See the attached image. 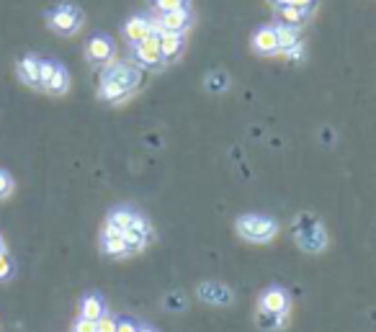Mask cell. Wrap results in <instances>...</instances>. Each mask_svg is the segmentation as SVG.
I'll list each match as a JSON object with an SVG mask.
<instances>
[{
	"label": "cell",
	"mask_w": 376,
	"mask_h": 332,
	"mask_svg": "<svg viewBox=\"0 0 376 332\" xmlns=\"http://www.w3.org/2000/svg\"><path fill=\"white\" fill-rule=\"evenodd\" d=\"M142 82H145V75L132 60H114L101 70L96 96L109 106H124L127 101L134 98V93L142 88Z\"/></svg>",
	"instance_id": "cell-1"
},
{
	"label": "cell",
	"mask_w": 376,
	"mask_h": 332,
	"mask_svg": "<svg viewBox=\"0 0 376 332\" xmlns=\"http://www.w3.org/2000/svg\"><path fill=\"white\" fill-rule=\"evenodd\" d=\"M42 18H44V26L62 39H73L85 28V10L73 0H57L52 6H46Z\"/></svg>",
	"instance_id": "cell-2"
},
{
	"label": "cell",
	"mask_w": 376,
	"mask_h": 332,
	"mask_svg": "<svg viewBox=\"0 0 376 332\" xmlns=\"http://www.w3.org/2000/svg\"><path fill=\"white\" fill-rule=\"evenodd\" d=\"M292 237L296 247L307 255H320V252L328 250L330 245V234H328V227L322 225L320 216H314L312 211H302V214L294 216L292 222Z\"/></svg>",
	"instance_id": "cell-3"
},
{
	"label": "cell",
	"mask_w": 376,
	"mask_h": 332,
	"mask_svg": "<svg viewBox=\"0 0 376 332\" xmlns=\"http://www.w3.org/2000/svg\"><path fill=\"white\" fill-rule=\"evenodd\" d=\"M281 232V227L276 219L263 214H242L235 219V234H238L242 243L250 245H268L274 243Z\"/></svg>",
	"instance_id": "cell-4"
},
{
	"label": "cell",
	"mask_w": 376,
	"mask_h": 332,
	"mask_svg": "<svg viewBox=\"0 0 376 332\" xmlns=\"http://www.w3.org/2000/svg\"><path fill=\"white\" fill-rule=\"evenodd\" d=\"M73 88L70 70L55 57H42V93L52 98H62Z\"/></svg>",
	"instance_id": "cell-5"
},
{
	"label": "cell",
	"mask_w": 376,
	"mask_h": 332,
	"mask_svg": "<svg viewBox=\"0 0 376 332\" xmlns=\"http://www.w3.org/2000/svg\"><path fill=\"white\" fill-rule=\"evenodd\" d=\"M83 57L85 62L96 67V70H103L106 64H111L116 60V44H114V39L109 34H103V31H96L85 39L83 44Z\"/></svg>",
	"instance_id": "cell-6"
},
{
	"label": "cell",
	"mask_w": 376,
	"mask_h": 332,
	"mask_svg": "<svg viewBox=\"0 0 376 332\" xmlns=\"http://www.w3.org/2000/svg\"><path fill=\"white\" fill-rule=\"evenodd\" d=\"M155 34H178L188 36L196 26V13L193 8H181V10H168V13H155Z\"/></svg>",
	"instance_id": "cell-7"
},
{
	"label": "cell",
	"mask_w": 376,
	"mask_h": 332,
	"mask_svg": "<svg viewBox=\"0 0 376 332\" xmlns=\"http://www.w3.org/2000/svg\"><path fill=\"white\" fill-rule=\"evenodd\" d=\"M129 54H132V62L137 64L139 70L160 72L163 67H168L165 60H163V52H160V44H157V36H147L139 44H132Z\"/></svg>",
	"instance_id": "cell-8"
},
{
	"label": "cell",
	"mask_w": 376,
	"mask_h": 332,
	"mask_svg": "<svg viewBox=\"0 0 376 332\" xmlns=\"http://www.w3.org/2000/svg\"><path fill=\"white\" fill-rule=\"evenodd\" d=\"M16 80L28 90L42 93V57L37 52H24L13 64Z\"/></svg>",
	"instance_id": "cell-9"
},
{
	"label": "cell",
	"mask_w": 376,
	"mask_h": 332,
	"mask_svg": "<svg viewBox=\"0 0 376 332\" xmlns=\"http://www.w3.org/2000/svg\"><path fill=\"white\" fill-rule=\"evenodd\" d=\"M152 225H150V219L145 214H137L132 219V225L127 227V232H124V240H127V247H129V255H139V252L147 250V245L152 243Z\"/></svg>",
	"instance_id": "cell-10"
},
{
	"label": "cell",
	"mask_w": 376,
	"mask_h": 332,
	"mask_svg": "<svg viewBox=\"0 0 376 332\" xmlns=\"http://www.w3.org/2000/svg\"><path fill=\"white\" fill-rule=\"evenodd\" d=\"M152 31H155V18H152L150 10L132 13V16L124 21V26H121V36H124V42H127L129 46L139 44L142 39L152 36Z\"/></svg>",
	"instance_id": "cell-11"
},
{
	"label": "cell",
	"mask_w": 376,
	"mask_h": 332,
	"mask_svg": "<svg viewBox=\"0 0 376 332\" xmlns=\"http://www.w3.org/2000/svg\"><path fill=\"white\" fill-rule=\"evenodd\" d=\"M98 250L109 261H127V258H132L124 234L111 229V227H101V232H98Z\"/></svg>",
	"instance_id": "cell-12"
},
{
	"label": "cell",
	"mask_w": 376,
	"mask_h": 332,
	"mask_svg": "<svg viewBox=\"0 0 376 332\" xmlns=\"http://www.w3.org/2000/svg\"><path fill=\"white\" fill-rule=\"evenodd\" d=\"M258 306L266 309V312H274V315H292L294 302H292V294H289L284 286H268L260 291Z\"/></svg>",
	"instance_id": "cell-13"
},
{
	"label": "cell",
	"mask_w": 376,
	"mask_h": 332,
	"mask_svg": "<svg viewBox=\"0 0 376 332\" xmlns=\"http://www.w3.org/2000/svg\"><path fill=\"white\" fill-rule=\"evenodd\" d=\"M196 297L209 306H230L235 302L232 288L227 283H222V281H202L199 288H196Z\"/></svg>",
	"instance_id": "cell-14"
},
{
	"label": "cell",
	"mask_w": 376,
	"mask_h": 332,
	"mask_svg": "<svg viewBox=\"0 0 376 332\" xmlns=\"http://www.w3.org/2000/svg\"><path fill=\"white\" fill-rule=\"evenodd\" d=\"M250 49L258 57H278V36H276L274 24L258 26L250 36Z\"/></svg>",
	"instance_id": "cell-15"
},
{
	"label": "cell",
	"mask_w": 376,
	"mask_h": 332,
	"mask_svg": "<svg viewBox=\"0 0 376 332\" xmlns=\"http://www.w3.org/2000/svg\"><path fill=\"white\" fill-rule=\"evenodd\" d=\"M317 16V8H302V6H289V8H281L276 10V18L274 21H281L286 26H296V28H304L312 18Z\"/></svg>",
	"instance_id": "cell-16"
},
{
	"label": "cell",
	"mask_w": 376,
	"mask_h": 332,
	"mask_svg": "<svg viewBox=\"0 0 376 332\" xmlns=\"http://www.w3.org/2000/svg\"><path fill=\"white\" fill-rule=\"evenodd\" d=\"M106 315H109V309H106V299L101 294H85V297H80V302H78V317L98 322Z\"/></svg>",
	"instance_id": "cell-17"
},
{
	"label": "cell",
	"mask_w": 376,
	"mask_h": 332,
	"mask_svg": "<svg viewBox=\"0 0 376 332\" xmlns=\"http://www.w3.org/2000/svg\"><path fill=\"white\" fill-rule=\"evenodd\" d=\"M155 36H157V44H160V52H163L165 64H173L183 57L186 36H178V34H155Z\"/></svg>",
	"instance_id": "cell-18"
},
{
	"label": "cell",
	"mask_w": 376,
	"mask_h": 332,
	"mask_svg": "<svg viewBox=\"0 0 376 332\" xmlns=\"http://www.w3.org/2000/svg\"><path fill=\"white\" fill-rule=\"evenodd\" d=\"M289 322H292V315H274L256 306V327L260 332H284Z\"/></svg>",
	"instance_id": "cell-19"
},
{
	"label": "cell",
	"mask_w": 376,
	"mask_h": 332,
	"mask_svg": "<svg viewBox=\"0 0 376 332\" xmlns=\"http://www.w3.org/2000/svg\"><path fill=\"white\" fill-rule=\"evenodd\" d=\"M139 211L137 209H132V207H127V204H119V207H114L106 214V219H103V227H111V229H116V232H127V227L132 225V219L137 216Z\"/></svg>",
	"instance_id": "cell-20"
},
{
	"label": "cell",
	"mask_w": 376,
	"mask_h": 332,
	"mask_svg": "<svg viewBox=\"0 0 376 332\" xmlns=\"http://www.w3.org/2000/svg\"><path fill=\"white\" fill-rule=\"evenodd\" d=\"M204 88L209 90V93H217V96H222V93H227V90H230V75H227L224 70L209 72V75L204 78Z\"/></svg>",
	"instance_id": "cell-21"
},
{
	"label": "cell",
	"mask_w": 376,
	"mask_h": 332,
	"mask_svg": "<svg viewBox=\"0 0 376 332\" xmlns=\"http://www.w3.org/2000/svg\"><path fill=\"white\" fill-rule=\"evenodd\" d=\"M193 0H147V10L155 16V13H168V10H181L191 8Z\"/></svg>",
	"instance_id": "cell-22"
},
{
	"label": "cell",
	"mask_w": 376,
	"mask_h": 332,
	"mask_svg": "<svg viewBox=\"0 0 376 332\" xmlns=\"http://www.w3.org/2000/svg\"><path fill=\"white\" fill-rule=\"evenodd\" d=\"M16 193V178L10 175V171L0 168V201H8Z\"/></svg>",
	"instance_id": "cell-23"
},
{
	"label": "cell",
	"mask_w": 376,
	"mask_h": 332,
	"mask_svg": "<svg viewBox=\"0 0 376 332\" xmlns=\"http://www.w3.org/2000/svg\"><path fill=\"white\" fill-rule=\"evenodd\" d=\"M16 276V261L10 252H0V283H8Z\"/></svg>",
	"instance_id": "cell-24"
},
{
	"label": "cell",
	"mask_w": 376,
	"mask_h": 332,
	"mask_svg": "<svg viewBox=\"0 0 376 332\" xmlns=\"http://www.w3.org/2000/svg\"><path fill=\"white\" fill-rule=\"evenodd\" d=\"M274 10L289 8V6H302V8H320V0H266Z\"/></svg>",
	"instance_id": "cell-25"
},
{
	"label": "cell",
	"mask_w": 376,
	"mask_h": 332,
	"mask_svg": "<svg viewBox=\"0 0 376 332\" xmlns=\"http://www.w3.org/2000/svg\"><path fill=\"white\" fill-rule=\"evenodd\" d=\"M163 304H165L168 312H186V306H188V299L181 294V291H175V294H168L163 299Z\"/></svg>",
	"instance_id": "cell-26"
},
{
	"label": "cell",
	"mask_w": 376,
	"mask_h": 332,
	"mask_svg": "<svg viewBox=\"0 0 376 332\" xmlns=\"http://www.w3.org/2000/svg\"><path fill=\"white\" fill-rule=\"evenodd\" d=\"M96 332H116V320L111 315L101 317V320L96 322Z\"/></svg>",
	"instance_id": "cell-27"
},
{
	"label": "cell",
	"mask_w": 376,
	"mask_h": 332,
	"mask_svg": "<svg viewBox=\"0 0 376 332\" xmlns=\"http://www.w3.org/2000/svg\"><path fill=\"white\" fill-rule=\"evenodd\" d=\"M70 332H96V322L78 317V320L73 322V327H70Z\"/></svg>",
	"instance_id": "cell-28"
},
{
	"label": "cell",
	"mask_w": 376,
	"mask_h": 332,
	"mask_svg": "<svg viewBox=\"0 0 376 332\" xmlns=\"http://www.w3.org/2000/svg\"><path fill=\"white\" fill-rule=\"evenodd\" d=\"M116 332H139V324L134 320H116Z\"/></svg>",
	"instance_id": "cell-29"
},
{
	"label": "cell",
	"mask_w": 376,
	"mask_h": 332,
	"mask_svg": "<svg viewBox=\"0 0 376 332\" xmlns=\"http://www.w3.org/2000/svg\"><path fill=\"white\" fill-rule=\"evenodd\" d=\"M0 252H8V243H6V234L0 232Z\"/></svg>",
	"instance_id": "cell-30"
},
{
	"label": "cell",
	"mask_w": 376,
	"mask_h": 332,
	"mask_svg": "<svg viewBox=\"0 0 376 332\" xmlns=\"http://www.w3.org/2000/svg\"><path fill=\"white\" fill-rule=\"evenodd\" d=\"M139 332H155V330H150V327H139Z\"/></svg>",
	"instance_id": "cell-31"
}]
</instances>
